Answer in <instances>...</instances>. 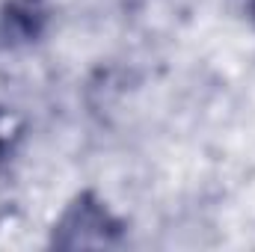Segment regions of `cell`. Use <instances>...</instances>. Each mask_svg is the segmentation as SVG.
<instances>
[{
    "mask_svg": "<svg viewBox=\"0 0 255 252\" xmlns=\"http://www.w3.org/2000/svg\"><path fill=\"white\" fill-rule=\"evenodd\" d=\"M0 148H3V130H0Z\"/></svg>",
    "mask_w": 255,
    "mask_h": 252,
    "instance_id": "3957f363",
    "label": "cell"
},
{
    "mask_svg": "<svg viewBox=\"0 0 255 252\" xmlns=\"http://www.w3.org/2000/svg\"><path fill=\"white\" fill-rule=\"evenodd\" d=\"M250 3V12H253V18H255V0H247Z\"/></svg>",
    "mask_w": 255,
    "mask_h": 252,
    "instance_id": "7a4b0ae2",
    "label": "cell"
},
{
    "mask_svg": "<svg viewBox=\"0 0 255 252\" xmlns=\"http://www.w3.org/2000/svg\"><path fill=\"white\" fill-rule=\"evenodd\" d=\"M45 3L42 0H9L0 6V39L3 45L30 42L39 36L45 24Z\"/></svg>",
    "mask_w": 255,
    "mask_h": 252,
    "instance_id": "6da1fadb",
    "label": "cell"
}]
</instances>
